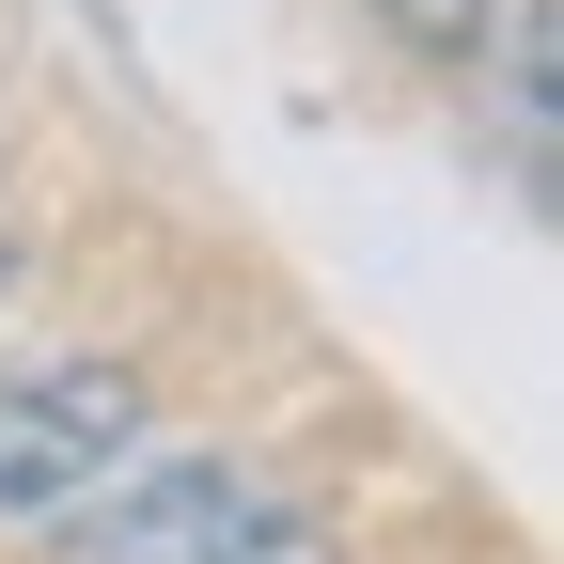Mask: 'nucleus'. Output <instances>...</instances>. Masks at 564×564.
I'll list each match as a JSON object with an SVG mask.
<instances>
[{
    "label": "nucleus",
    "instance_id": "f257e3e1",
    "mask_svg": "<svg viewBox=\"0 0 564 564\" xmlns=\"http://www.w3.org/2000/svg\"><path fill=\"white\" fill-rule=\"evenodd\" d=\"M79 564H329V533L299 502H267V486H236L220 455H173L110 486V518H47Z\"/></svg>",
    "mask_w": 564,
    "mask_h": 564
},
{
    "label": "nucleus",
    "instance_id": "7ed1b4c3",
    "mask_svg": "<svg viewBox=\"0 0 564 564\" xmlns=\"http://www.w3.org/2000/svg\"><path fill=\"white\" fill-rule=\"evenodd\" d=\"M377 17H392L408 47H486V17H502V0H377Z\"/></svg>",
    "mask_w": 564,
    "mask_h": 564
},
{
    "label": "nucleus",
    "instance_id": "20e7f679",
    "mask_svg": "<svg viewBox=\"0 0 564 564\" xmlns=\"http://www.w3.org/2000/svg\"><path fill=\"white\" fill-rule=\"evenodd\" d=\"M0 282H17V251H0Z\"/></svg>",
    "mask_w": 564,
    "mask_h": 564
},
{
    "label": "nucleus",
    "instance_id": "f03ea898",
    "mask_svg": "<svg viewBox=\"0 0 564 564\" xmlns=\"http://www.w3.org/2000/svg\"><path fill=\"white\" fill-rule=\"evenodd\" d=\"M141 455V377L126 361H32L0 377V518H63Z\"/></svg>",
    "mask_w": 564,
    "mask_h": 564
}]
</instances>
